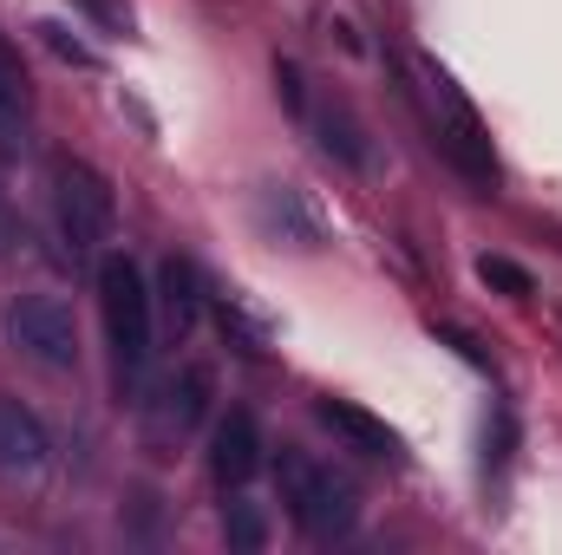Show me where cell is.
Wrapping results in <instances>:
<instances>
[{
  "label": "cell",
  "mask_w": 562,
  "mask_h": 555,
  "mask_svg": "<svg viewBox=\"0 0 562 555\" xmlns=\"http://www.w3.org/2000/svg\"><path fill=\"white\" fill-rule=\"evenodd\" d=\"M419 105H425V125H431V144L445 150V163H451L464 183L491 190V183H497V150H491V132H484L477 105L458 92V79H451L445 66H431V59H419Z\"/></svg>",
  "instance_id": "1"
},
{
  "label": "cell",
  "mask_w": 562,
  "mask_h": 555,
  "mask_svg": "<svg viewBox=\"0 0 562 555\" xmlns=\"http://www.w3.org/2000/svg\"><path fill=\"white\" fill-rule=\"evenodd\" d=\"M150 301L164 307L170 333H190V327H196V314H203V301H210V287H203V275H196L183 256H170V262L157 269V294H150Z\"/></svg>",
  "instance_id": "12"
},
{
  "label": "cell",
  "mask_w": 562,
  "mask_h": 555,
  "mask_svg": "<svg viewBox=\"0 0 562 555\" xmlns=\"http://www.w3.org/2000/svg\"><path fill=\"white\" fill-rule=\"evenodd\" d=\"M79 13H92V20H105L112 33H132V7H125V0H79Z\"/></svg>",
  "instance_id": "16"
},
{
  "label": "cell",
  "mask_w": 562,
  "mask_h": 555,
  "mask_svg": "<svg viewBox=\"0 0 562 555\" xmlns=\"http://www.w3.org/2000/svg\"><path fill=\"white\" fill-rule=\"evenodd\" d=\"M46 451H53V438H46L40 412L20 406V399H0V471L7 477H26V471L46 464Z\"/></svg>",
  "instance_id": "10"
},
{
  "label": "cell",
  "mask_w": 562,
  "mask_h": 555,
  "mask_svg": "<svg viewBox=\"0 0 562 555\" xmlns=\"http://www.w3.org/2000/svg\"><path fill=\"white\" fill-rule=\"evenodd\" d=\"M20 92H26V72H20V53L0 39V118L20 105Z\"/></svg>",
  "instance_id": "15"
},
{
  "label": "cell",
  "mask_w": 562,
  "mask_h": 555,
  "mask_svg": "<svg viewBox=\"0 0 562 555\" xmlns=\"http://www.w3.org/2000/svg\"><path fill=\"white\" fill-rule=\"evenodd\" d=\"M53 216H59V236H66L79 256H92V249H105L112 229H119V196H112V183H105L92 163L59 157V163H53Z\"/></svg>",
  "instance_id": "4"
},
{
  "label": "cell",
  "mask_w": 562,
  "mask_h": 555,
  "mask_svg": "<svg viewBox=\"0 0 562 555\" xmlns=\"http://www.w3.org/2000/svg\"><path fill=\"white\" fill-rule=\"evenodd\" d=\"M477 275L491 281V287H504L510 301H524V294H537V281L524 275L517 262H504V256H484V262H477Z\"/></svg>",
  "instance_id": "14"
},
{
  "label": "cell",
  "mask_w": 562,
  "mask_h": 555,
  "mask_svg": "<svg viewBox=\"0 0 562 555\" xmlns=\"http://www.w3.org/2000/svg\"><path fill=\"white\" fill-rule=\"evenodd\" d=\"M314 418H321L334 438H347L360 457H386V464H400V457H406V438H400V431H393L380 412L353 406V399H321V406H314Z\"/></svg>",
  "instance_id": "9"
},
{
  "label": "cell",
  "mask_w": 562,
  "mask_h": 555,
  "mask_svg": "<svg viewBox=\"0 0 562 555\" xmlns=\"http://www.w3.org/2000/svg\"><path fill=\"white\" fill-rule=\"evenodd\" d=\"M256 471H262V424H256V412H223L216 431H210V477L223 490H243Z\"/></svg>",
  "instance_id": "8"
},
{
  "label": "cell",
  "mask_w": 562,
  "mask_h": 555,
  "mask_svg": "<svg viewBox=\"0 0 562 555\" xmlns=\"http://www.w3.org/2000/svg\"><path fill=\"white\" fill-rule=\"evenodd\" d=\"M7 340L33 360V366H72L79 360V327H72V307L59 294H20L7 307Z\"/></svg>",
  "instance_id": "5"
},
{
  "label": "cell",
  "mask_w": 562,
  "mask_h": 555,
  "mask_svg": "<svg viewBox=\"0 0 562 555\" xmlns=\"http://www.w3.org/2000/svg\"><path fill=\"white\" fill-rule=\"evenodd\" d=\"M210 412V366H183L177 380H164L157 386V399H150V412H144V431H150V444L164 451V444H183L196 424Z\"/></svg>",
  "instance_id": "6"
},
{
  "label": "cell",
  "mask_w": 562,
  "mask_h": 555,
  "mask_svg": "<svg viewBox=\"0 0 562 555\" xmlns=\"http://www.w3.org/2000/svg\"><path fill=\"white\" fill-rule=\"evenodd\" d=\"M249 216H256V229L269 236V242H288V249H321V216L307 209V196L294 190V183H262L256 190V203H249Z\"/></svg>",
  "instance_id": "7"
},
{
  "label": "cell",
  "mask_w": 562,
  "mask_h": 555,
  "mask_svg": "<svg viewBox=\"0 0 562 555\" xmlns=\"http://www.w3.org/2000/svg\"><path fill=\"white\" fill-rule=\"evenodd\" d=\"M223 530H229L236 550H262V543H269V523H262L256 503H229V510H223Z\"/></svg>",
  "instance_id": "13"
},
{
  "label": "cell",
  "mask_w": 562,
  "mask_h": 555,
  "mask_svg": "<svg viewBox=\"0 0 562 555\" xmlns=\"http://www.w3.org/2000/svg\"><path fill=\"white\" fill-rule=\"evenodd\" d=\"M307 125H314V138H321V150L327 157H340L347 170H367L373 163V144H367V125L347 112V99H321V105H307L301 112Z\"/></svg>",
  "instance_id": "11"
},
{
  "label": "cell",
  "mask_w": 562,
  "mask_h": 555,
  "mask_svg": "<svg viewBox=\"0 0 562 555\" xmlns=\"http://www.w3.org/2000/svg\"><path fill=\"white\" fill-rule=\"evenodd\" d=\"M276 484H281L288 517H294V523H301V536H314V543L347 536V530H353V517H360L353 484H347V477H334V464H314V457H301V451H281V457H276Z\"/></svg>",
  "instance_id": "3"
},
{
  "label": "cell",
  "mask_w": 562,
  "mask_h": 555,
  "mask_svg": "<svg viewBox=\"0 0 562 555\" xmlns=\"http://www.w3.org/2000/svg\"><path fill=\"white\" fill-rule=\"evenodd\" d=\"M99 314H105V340H112L119 380L132 386L144 373V360H150V320H157V301H150L132 256H105L99 262Z\"/></svg>",
  "instance_id": "2"
}]
</instances>
